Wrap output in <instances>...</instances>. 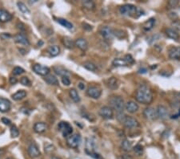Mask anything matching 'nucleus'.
I'll return each mask as SVG.
<instances>
[{
    "label": "nucleus",
    "instance_id": "obj_1",
    "mask_svg": "<svg viewBox=\"0 0 180 159\" xmlns=\"http://www.w3.org/2000/svg\"><path fill=\"white\" fill-rule=\"evenodd\" d=\"M135 99L138 103L143 104H150L154 99L153 92L151 88L147 85H141L136 90Z\"/></svg>",
    "mask_w": 180,
    "mask_h": 159
},
{
    "label": "nucleus",
    "instance_id": "obj_2",
    "mask_svg": "<svg viewBox=\"0 0 180 159\" xmlns=\"http://www.w3.org/2000/svg\"><path fill=\"white\" fill-rule=\"evenodd\" d=\"M119 12L123 15H126V16L133 18H138L143 15V10H141L139 8L132 4H125L122 6L121 8H119Z\"/></svg>",
    "mask_w": 180,
    "mask_h": 159
},
{
    "label": "nucleus",
    "instance_id": "obj_3",
    "mask_svg": "<svg viewBox=\"0 0 180 159\" xmlns=\"http://www.w3.org/2000/svg\"><path fill=\"white\" fill-rule=\"evenodd\" d=\"M117 119L119 122H121L124 126L127 129H136L139 127V122L132 117H129L123 114V112H118Z\"/></svg>",
    "mask_w": 180,
    "mask_h": 159
},
{
    "label": "nucleus",
    "instance_id": "obj_4",
    "mask_svg": "<svg viewBox=\"0 0 180 159\" xmlns=\"http://www.w3.org/2000/svg\"><path fill=\"white\" fill-rule=\"evenodd\" d=\"M110 107L113 110H115L117 112H123L125 109V103L123 99V97L120 96H115L111 97L109 100Z\"/></svg>",
    "mask_w": 180,
    "mask_h": 159
},
{
    "label": "nucleus",
    "instance_id": "obj_5",
    "mask_svg": "<svg viewBox=\"0 0 180 159\" xmlns=\"http://www.w3.org/2000/svg\"><path fill=\"white\" fill-rule=\"evenodd\" d=\"M80 143H81V136L79 134H71L67 137V144L71 148L76 149L79 146Z\"/></svg>",
    "mask_w": 180,
    "mask_h": 159
},
{
    "label": "nucleus",
    "instance_id": "obj_6",
    "mask_svg": "<svg viewBox=\"0 0 180 159\" xmlns=\"http://www.w3.org/2000/svg\"><path fill=\"white\" fill-rule=\"evenodd\" d=\"M59 131L61 132L64 137H68L73 133V128L71 125L66 122H61L58 125Z\"/></svg>",
    "mask_w": 180,
    "mask_h": 159
},
{
    "label": "nucleus",
    "instance_id": "obj_7",
    "mask_svg": "<svg viewBox=\"0 0 180 159\" xmlns=\"http://www.w3.org/2000/svg\"><path fill=\"white\" fill-rule=\"evenodd\" d=\"M143 117L148 121H155L158 118L156 109L153 107H147L143 110Z\"/></svg>",
    "mask_w": 180,
    "mask_h": 159
},
{
    "label": "nucleus",
    "instance_id": "obj_8",
    "mask_svg": "<svg viewBox=\"0 0 180 159\" xmlns=\"http://www.w3.org/2000/svg\"><path fill=\"white\" fill-rule=\"evenodd\" d=\"M86 94L93 99H99L101 97L102 90L98 86H90L86 90Z\"/></svg>",
    "mask_w": 180,
    "mask_h": 159
},
{
    "label": "nucleus",
    "instance_id": "obj_9",
    "mask_svg": "<svg viewBox=\"0 0 180 159\" xmlns=\"http://www.w3.org/2000/svg\"><path fill=\"white\" fill-rule=\"evenodd\" d=\"M32 69L36 74L43 76H46L47 75H49L50 73L49 68L39 64H35V65H33Z\"/></svg>",
    "mask_w": 180,
    "mask_h": 159
},
{
    "label": "nucleus",
    "instance_id": "obj_10",
    "mask_svg": "<svg viewBox=\"0 0 180 159\" xmlns=\"http://www.w3.org/2000/svg\"><path fill=\"white\" fill-rule=\"evenodd\" d=\"M99 115L103 119L109 120L112 119L114 117V112L113 110L111 109L110 106H103L99 110Z\"/></svg>",
    "mask_w": 180,
    "mask_h": 159
},
{
    "label": "nucleus",
    "instance_id": "obj_11",
    "mask_svg": "<svg viewBox=\"0 0 180 159\" xmlns=\"http://www.w3.org/2000/svg\"><path fill=\"white\" fill-rule=\"evenodd\" d=\"M27 151H28L29 156L30 157V158H38V157H39L40 154H41L39 147H38V146L35 144V142H32V143L30 144V146H28Z\"/></svg>",
    "mask_w": 180,
    "mask_h": 159
},
{
    "label": "nucleus",
    "instance_id": "obj_12",
    "mask_svg": "<svg viewBox=\"0 0 180 159\" xmlns=\"http://www.w3.org/2000/svg\"><path fill=\"white\" fill-rule=\"evenodd\" d=\"M156 111H157L158 118L159 119L166 120L169 117V111H168L167 108L164 105H158L156 108Z\"/></svg>",
    "mask_w": 180,
    "mask_h": 159
},
{
    "label": "nucleus",
    "instance_id": "obj_13",
    "mask_svg": "<svg viewBox=\"0 0 180 159\" xmlns=\"http://www.w3.org/2000/svg\"><path fill=\"white\" fill-rule=\"evenodd\" d=\"M100 34L106 40H111L113 39L114 35V30H112L110 27H103L100 29Z\"/></svg>",
    "mask_w": 180,
    "mask_h": 159
},
{
    "label": "nucleus",
    "instance_id": "obj_14",
    "mask_svg": "<svg viewBox=\"0 0 180 159\" xmlns=\"http://www.w3.org/2000/svg\"><path fill=\"white\" fill-rule=\"evenodd\" d=\"M11 104L9 100L0 97V112H7L10 110Z\"/></svg>",
    "mask_w": 180,
    "mask_h": 159
},
{
    "label": "nucleus",
    "instance_id": "obj_15",
    "mask_svg": "<svg viewBox=\"0 0 180 159\" xmlns=\"http://www.w3.org/2000/svg\"><path fill=\"white\" fill-rule=\"evenodd\" d=\"M125 109L130 113H135L136 112H138L139 106L136 102L133 101V100H129L125 104Z\"/></svg>",
    "mask_w": 180,
    "mask_h": 159
},
{
    "label": "nucleus",
    "instance_id": "obj_16",
    "mask_svg": "<svg viewBox=\"0 0 180 159\" xmlns=\"http://www.w3.org/2000/svg\"><path fill=\"white\" fill-rule=\"evenodd\" d=\"M168 56L171 60H180V47H172L169 50Z\"/></svg>",
    "mask_w": 180,
    "mask_h": 159
},
{
    "label": "nucleus",
    "instance_id": "obj_17",
    "mask_svg": "<svg viewBox=\"0 0 180 159\" xmlns=\"http://www.w3.org/2000/svg\"><path fill=\"white\" fill-rule=\"evenodd\" d=\"M74 44H75V47L79 48V49L81 50V51H83V52H85V51H86V50L88 49V42L86 41V40L83 39V38L77 39V40L74 41Z\"/></svg>",
    "mask_w": 180,
    "mask_h": 159
},
{
    "label": "nucleus",
    "instance_id": "obj_18",
    "mask_svg": "<svg viewBox=\"0 0 180 159\" xmlns=\"http://www.w3.org/2000/svg\"><path fill=\"white\" fill-rule=\"evenodd\" d=\"M14 40L15 43L19 44L25 45V46H28L30 44V42L28 39H27L24 35H22V33H19L14 36Z\"/></svg>",
    "mask_w": 180,
    "mask_h": 159
},
{
    "label": "nucleus",
    "instance_id": "obj_19",
    "mask_svg": "<svg viewBox=\"0 0 180 159\" xmlns=\"http://www.w3.org/2000/svg\"><path fill=\"white\" fill-rule=\"evenodd\" d=\"M12 15L9 11L4 9H0V22H7L12 20Z\"/></svg>",
    "mask_w": 180,
    "mask_h": 159
},
{
    "label": "nucleus",
    "instance_id": "obj_20",
    "mask_svg": "<svg viewBox=\"0 0 180 159\" xmlns=\"http://www.w3.org/2000/svg\"><path fill=\"white\" fill-rule=\"evenodd\" d=\"M166 35L168 38H170L171 40L178 41L180 39L179 34L178 33V32H176L175 30H174L173 28H167L166 29Z\"/></svg>",
    "mask_w": 180,
    "mask_h": 159
},
{
    "label": "nucleus",
    "instance_id": "obj_21",
    "mask_svg": "<svg viewBox=\"0 0 180 159\" xmlns=\"http://www.w3.org/2000/svg\"><path fill=\"white\" fill-rule=\"evenodd\" d=\"M86 152L90 155V154L95 153V144L94 141L91 138H87L86 142Z\"/></svg>",
    "mask_w": 180,
    "mask_h": 159
},
{
    "label": "nucleus",
    "instance_id": "obj_22",
    "mask_svg": "<svg viewBox=\"0 0 180 159\" xmlns=\"http://www.w3.org/2000/svg\"><path fill=\"white\" fill-rule=\"evenodd\" d=\"M47 129V124L44 122H37L34 125V131L37 134H42Z\"/></svg>",
    "mask_w": 180,
    "mask_h": 159
},
{
    "label": "nucleus",
    "instance_id": "obj_23",
    "mask_svg": "<svg viewBox=\"0 0 180 159\" xmlns=\"http://www.w3.org/2000/svg\"><path fill=\"white\" fill-rule=\"evenodd\" d=\"M44 80L51 85H59V80L57 79L56 76H54V75H47L44 78Z\"/></svg>",
    "mask_w": 180,
    "mask_h": 159
},
{
    "label": "nucleus",
    "instance_id": "obj_24",
    "mask_svg": "<svg viewBox=\"0 0 180 159\" xmlns=\"http://www.w3.org/2000/svg\"><path fill=\"white\" fill-rule=\"evenodd\" d=\"M47 52L51 56H57L60 53V47L57 45H52L47 48Z\"/></svg>",
    "mask_w": 180,
    "mask_h": 159
},
{
    "label": "nucleus",
    "instance_id": "obj_25",
    "mask_svg": "<svg viewBox=\"0 0 180 159\" xmlns=\"http://www.w3.org/2000/svg\"><path fill=\"white\" fill-rule=\"evenodd\" d=\"M107 86L111 89H116L118 87V80L115 77H111L107 80Z\"/></svg>",
    "mask_w": 180,
    "mask_h": 159
},
{
    "label": "nucleus",
    "instance_id": "obj_26",
    "mask_svg": "<svg viewBox=\"0 0 180 159\" xmlns=\"http://www.w3.org/2000/svg\"><path fill=\"white\" fill-rule=\"evenodd\" d=\"M112 65L115 67H125V66H128V64L126 63L125 59H122V58H116L112 61Z\"/></svg>",
    "mask_w": 180,
    "mask_h": 159
},
{
    "label": "nucleus",
    "instance_id": "obj_27",
    "mask_svg": "<svg viewBox=\"0 0 180 159\" xmlns=\"http://www.w3.org/2000/svg\"><path fill=\"white\" fill-rule=\"evenodd\" d=\"M54 69V72L56 73L57 75L59 76H67L68 75V71L67 69H65L64 68L62 67V66H54L53 68Z\"/></svg>",
    "mask_w": 180,
    "mask_h": 159
},
{
    "label": "nucleus",
    "instance_id": "obj_28",
    "mask_svg": "<svg viewBox=\"0 0 180 159\" xmlns=\"http://www.w3.org/2000/svg\"><path fill=\"white\" fill-rule=\"evenodd\" d=\"M155 25V19L151 18L143 24V29L145 31H147V32L148 31H151V29H153Z\"/></svg>",
    "mask_w": 180,
    "mask_h": 159
},
{
    "label": "nucleus",
    "instance_id": "obj_29",
    "mask_svg": "<svg viewBox=\"0 0 180 159\" xmlns=\"http://www.w3.org/2000/svg\"><path fill=\"white\" fill-rule=\"evenodd\" d=\"M27 97V92L25 90H19L15 94L12 95V99L15 100H20Z\"/></svg>",
    "mask_w": 180,
    "mask_h": 159
},
{
    "label": "nucleus",
    "instance_id": "obj_30",
    "mask_svg": "<svg viewBox=\"0 0 180 159\" xmlns=\"http://www.w3.org/2000/svg\"><path fill=\"white\" fill-rule=\"evenodd\" d=\"M121 148L123 149V150H124L125 152H130L131 150L133 149L132 147V144L131 142H129L128 140H123L121 143Z\"/></svg>",
    "mask_w": 180,
    "mask_h": 159
},
{
    "label": "nucleus",
    "instance_id": "obj_31",
    "mask_svg": "<svg viewBox=\"0 0 180 159\" xmlns=\"http://www.w3.org/2000/svg\"><path fill=\"white\" fill-rule=\"evenodd\" d=\"M69 94L71 98L73 100V101H74L75 103H78V102L80 101V97H79V93H78V91H77L76 89H74V88L70 89Z\"/></svg>",
    "mask_w": 180,
    "mask_h": 159
},
{
    "label": "nucleus",
    "instance_id": "obj_32",
    "mask_svg": "<svg viewBox=\"0 0 180 159\" xmlns=\"http://www.w3.org/2000/svg\"><path fill=\"white\" fill-rule=\"evenodd\" d=\"M82 3H83V8L86 10H92L95 8V3L93 1H91V0H85V1H83Z\"/></svg>",
    "mask_w": 180,
    "mask_h": 159
},
{
    "label": "nucleus",
    "instance_id": "obj_33",
    "mask_svg": "<svg viewBox=\"0 0 180 159\" xmlns=\"http://www.w3.org/2000/svg\"><path fill=\"white\" fill-rule=\"evenodd\" d=\"M62 43H63V44L67 48H70V49H72L73 47L75 46L74 44V42L73 40L69 37H64L63 38V40H62Z\"/></svg>",
    "mask_w": 180,
    "mask_h": 159
},
{
    "label": "nucleus",
    "instance_id": "obj_34",
    "mask_svg": "<svg viewBox=\"0 0 180 159\" xmlns=\"http://www.w3.org/2000/svg\"><path fill=\"white\" fill-rule=\"evenodd\" d=\"M57 21H58L59 23L62 25V27H64L67 29H72L73 28V24L71 22H69L68 20H64V19H58Z\"/></svg>",
    "mask_w": 180,
    "mask_h": 159
},
{
    "label": "nucleus",
    "instance_id": "obj_35",
    "mask_svg": "<svg viewBox=\"0 0 180 159\" xmlns=\"http://www.w3.org/2000/svg\"><path fill=\"white\" fill-rule=\"evenodd\" d=\"M83 67L86 68V69L89 70V71H91V72H95V71H97V66L94 64H93V63L91 62H89V61H87V62H85L83 64Z\"/></svg>",
    "mask_w": 180,
    "mask_h": 159
},
{
    "label": "nucleus",
    "instance_id": "obj_36",
    "mask_svg": "<svg viewBox=\"0 0 180 159\" xmlns=\"http://www.w3.org/2000/svg\"><path fill=\"white\" fill-rule=\"evenodd\" d=\"M17 6L18 8H19V10L22 13H23V14H30V10L23 3H22V2H18Z\"/></svg>",
    "mask_w": 180,
    "mask_h": 159
},
{
    "label": "nucleus",
    "instance_id": "obj_37",
    "mask_svg": "<svg viewBox=\"0 0 180 159\" xmlns=\"http://www.w3.org/2000/svg\"><path fill=\"white\" fill-rule=\"evenodd\" d=\"M133 150L135 152V154L137 156H141L143 154V147L141 145H137L133 148Z\"/></svg>",
    "mask_w": 180,
    "mask_h": 159
},
{
    "label": "nucleus",
    "instance_id": "obj_38",
    "mask_svg": "<svg viewBox=\"0 0 180 159\" xmlns=\"http://www.w3.org/2000/svg\"><path fill=\"white\" fill-rule=\"evenodd\" d=\"M20 83L24 86H27V87H30L31 86V81L30 80V79L27 76H22L20 79Z\"/></svg>",
    "mask_w": 180,
    "mask_h": 159
},
{
    "label": "nucleus",
    "instance_id": "obj_39",
    "mask_svg": "<svg viewBox=\"0 0 180 159\" xmlns=\"http://www.w3.org/2000/svg\"><path fill=\"white\" fill-rule=\"evenodd\" d=\"M19 135V131L15 125H12L10 127V136L12 137H17Z\"/></svg>",
    "mask_w": 180,
    "mask_h": 159
},
{
    "label": "nucleus",
    "instance_id": "obj_40",
    "mask_svg": "<svg viewBox=\"0 0 180 159\" xmlns=\"http://www.w3.org/2000/svg\"><path fill=\"white\" fill-rule=\"evenodd\" d=\"M171 26L174 30H175L176 32H180V20H173L171 22Z\"/></svg>",
    "mask_w": 180,
    "mask_h": 159
},
{
    "label": "nucleus",
    "instance_id": "obj_41",
    "mask_svg": "<svg viewBox=\"0 0 180 159\" xmlns=\"http://www.w3.org/2000/svg\"><path fill=\"white\" fill-rule=\"evenodd\" d=\"M13 74L15 75V76H19V75H21L22 73H24L25 71L24 69L21 67H15L14 68V69L12 71Z\"/></svg>",
    "mask_w": 180,
    "mask_h": 159
},
{
    "label": "nucleus",
    "instance_id": "obj_42",
    "mask_svg": "<svg viewBox=\"0 0 180 159\" xmlns=\"http://www.w3.org/2000/svg\"><path fill=\"white\" fill-rule=\"evenodd\" d=\"M62 82L66 86H69L71 85V80L67 76H64L62 77Z\"/></svg>",
    "mask_w": 180,
    "mask_h": 159
},
{
    "label": "nucleus",
    "instance_id": "obj_43",
    "mask_svg": "<svg viewBox=\"0 0 180 159\" xmlns=\"http://www.w3.org/2000/svg\"><path fill=\"white\" fill-rule=\"evenodd\" d=\"M125 60L126 61V63L128 64H132L135 63V60L133 59V57L131 56V55H126L125 56V57H124Z\"/></svg>",
    "mask_w": 180,
    "mask_h": 159
},
{
    "label": "nucleus",
    "instance_id": "obj_44",
    "mask_svg": "<svg viewBox=\"0 0 180 159\" xmlns=\"http://www.w3.org/2000/svg\"><path fill=\"white\" fill-rule=\"evenodd\" d=\"M167 5L170 7V8H175L179 5V1H173V0H170V1L168 2Z\"/></svg>",
    "mask_w": 180,
    "mask_h": 159
},
{
    "label": "nucleus",
    "instance_id": "obj_45",
    "mask_svg": "<svg viewBox=\"0 0 180 159\" xmlns=\"http://www.w3.org/2000/svg\"><path fill=\"white\" fill-rule=\"evenodd\" d=\"M10 37H11V35L10 34H8V33H3V34L0 35V38L3 39V40H7V39H10Z\"/></svg>",
    "mask_w": 180,
    "mask_h": 159
},
{
    "label": "nucleus",
    "instance_id": "obj_46",
    "mask_svg": "<svg viewBox=\"0 0 180 159\" xmlns=\"http://www.w3.org/2000/svg\"><path fill=\"white\" fill-rule=\"evenodd\" d=\"M2 122H3V123H4L6 125H10V124H11L10 120L7 119V118H6V117H3V118H2Z\"/></svg>",
    "mask_w": 180,
    "mask_h": 159
},
{
    "label": "nucleus",
    "instance_id": "obj_47",
    "mask_svg": "<svg viewBox=\"0 0 180 159\" xmlns=\"http://www.w3.org/2000/svg\"><path fill=\"white\" fill-rule=\"evenodd\" d=\"M90 156L92 157V158H94L95 159H103L101 158V156H100L99 154H96V153H93V154H90Z\"/></svg>",
    "mask_w": 180,
    "mask_h": 159
},
{
    "label": "nucleus",
    "instance_id": "obj_48",
    "mask_svg": "<svg viewBox=\"0 0 180 159\" xmlns=\"http://www.w3.org/2000/svg\"><path fill=\"white\" fill-rule=\"evenodd\" d=\"M18 82V80L17 78H15V77H10V83L11 85H15L16 83Z\"/></svg>",
    "mask_w": 180,
    "mask_h": 159
},
{
    "label": "nucleus",
    "instance_id": "obj_49",
    "mask_svg": "<svg viewBox=\"0 0 180 159\" xmlns=\"http://www.w3.org/2000/svg\"><path fill=\"white\" fill-rule=\"evenodd\" d=\"M122 158L123 159H133V157L130 155V154H123L122 155Z\"/></svg>",
    "mask_w": 180,
    "mask_h": 159
},
{
    "label": "nucleus",
    "instance_id": "obj_50",
    "mask_svg": "<svg viewBox=\"0 0 180 159\" xmlns=\"http://www.w3.org/2000/svg\"><path fill=\"white\" fill-rule=\"evenodd\" d=\"M78 86H79V88L81 90L85 89V85H84L83 83H79V85H78Z\"/></svg>",
    "mask_w": 180,
    "mask_h": 159
},
{
    "label": "nucleus",
    "instance_id": "obj_51",
    "mask_svg": "<svg viewBox=\"0 0 180 159\" xmlns=\"http://www.w3.org/2000/svg\"><path fill=\"white\" fill-rule=\"evenodd\" d=\"M52 159H61V158H57V157H53V158H52Z\"/></svg>",
    "mask_w": 180,
    "mask_h": 159
},
{
    "label": "nucleus",
    "instance_id": "obj_52",
    "mask_svg": "<svg viewBox=\"0 0 180 159\" xmlns=\"http://www.w3.org/2000/svg\"><path fill=\"white\" fill-rule=\"evenodd\" d=\"M7 159H14V158H7Z\"/></svg>",
    "mask_w": 180,
    "mask_h": 159
}]
</instances>
